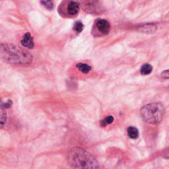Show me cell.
<instances>
[{
    "mask_svg": "<svg viewBox=\"0 0 169 169\" xmlns=\"http://www.w3.org/2000/svg\"><path fill=\"white\" fill-rule=\"evenodd\" d=\"M21 44L24 47L29 49H32L34 48L35 44L33 41V38H32L31 35L29 32H27V33H26L23 36V38L21 41Z\"/></svg>",
    "mask_w": 169,
    "mask_h": 169,
    "instance_id": "8",
    "label": "cell"
},
{
    "mask_svg": "<svg viewBox=\"0 0 169 169\" xmlns=\"http://www.w3.org/2000/svg\"><path fill=\"white\" fill-rule=\"evenodd\" d=\"M95 26L96 29L103 35H108L110 30V24L105 19H97L95 22Z\"/></svg>",
    "mask_w": 169,
    "mask_h": 169,
    "instance_id": "5",
    "label": "cell"
},
{
    "mask_svg": "<svg viewBox=\"0 0 169 169\" xmlns=\"http://www.w3.org/2000/svg\"><path fill=\"white\" fill-rule=\"evenodd\" d=\"M41 4L48 10H52L54 8L53 0H42Z\"/></svg>",
    "mask_w": 169,
    "mask_h": 169,
    "instance_id": "13",
    "label": "cell"
},
{
    "mask_svg": "<svg viewBox=\"0 0 169 169\" xmlns=\"http://www.w3.org/2000/svg\"><path fill=\"white\" fill-rule=\"evenodd\" d=\"M114 118L112 116H108L105 119H103L100 122V125L102 127H105L109 124H111V123L114 122Z\"/></svg>",
    "mask_w": 169,
    "mask_h": 169,
    "instance_id": "12",
    "label": "cell"
},
{
    "mask_svg": "<svg viewBox=\"0 0 169 169\" xmlns=\"http://www.w3.org/2000/svg\"><path fill=\"white\" fill-rule=\"evenodd\" d=\"M84 29L83 24L80 21H77L74 25V30L76 31L77 33H81Z\"/></svg>",
    "mask_w": 169,
    "mask_h": 169,
    "instance_id": "14",
    "label": "cell"
},
{
    "mask_svg": "<svg viewBox=\"0 0 169 169\" xmlns=\"http://www.w3.org/2000/svg\"><path fill=\"white\" fill-rule=\"evenodd\" d=\"M155 29H156V26L153 24H149V25L144 26V27H142V30L145 32H154Z\"/></svg>",
    "mask_w": 169,
    "mask_h": 169,
    "instance_id": "15",
    "label": "cell"
},
{
    "mask_svg": "<svg viewBox=\"0 0 169 169\" xmlns=\"http://www.w3.org/2000/svg\"><path fill=\"white\" fill-rule=\"evenodd\" d=\"M76 68L81 71V72L84 74H89L92 69V68L90 67L89 65L84 63H78L76 65Z\"/></svg>",
    "mask_w": 169,
    "mask_h": 169,
    "instance_id": "9",
    "label": "cell"
},
{
    "mask_svg": "<svg viewBox=\"0 0 169 169\" xmlns=\"http://www.w3.org/2000/svg\"><path fill=\"white\" fill-rule=\"evenodd\" d=\"M165 110L160 102L148 104L141 108L142 119L150 124H158L164 118Z\"/></svg>",
    "mask_w": 169,
    "mask_h": 169,
    "instance_id": "3",
    "label": "cell"
},
{
    "mask_svg": "<svg viewBox=\"0 0 169 169\" xmlns=\"http://www.w3.org/2000/svg\"><path fill=\"white\" fill-rule=\"evenodd\" d=\"M152 71H153L152 66H151V65L149 63H145L141 66L140 69V73L141 75H147L150 74L152 72Z\"/></svg>",
    "mask_w": 169,
    "mask_h": 169,
    "instance_id": "11",
    "label": "cell"
},
{
    "mask_svg": "<svg viewBox=\"0 0 169 169\" xmlns=\"http://www.w3.org/2000/svg\"><path fill=\"white\" fill-rule=\"evenodd\" d=\"M0 57L11 64H28L32 56L26 50L11 44H0Z\"/></svg>",
    "mask_w": 169,
    "mask_h": 169,
    "instance_id": "1",
    "label": "cell"
},
{
    "mask_svg": "<svg viewBox=\"0 0 169 169\" xmlns=\"http://www.w3.org/2000/svg\"><path fill=\"white\" fill-rule=\"evenodd\" d=\"M11 101H9L7 103H4L1 99H0V128H3L6 121H7V111L6 109L11 106Z\"/></svg>",
    "mask_w": 169,
    "mask_h": 169,
    "instance_id": "6",
    "label": "cell"
},
{
    "mask_svg": "<svg viewBox=\"0 0 169 169\" xmlns=\"http://www.w3.org/2000/svg\"><path fill=\"white\" fill-rule=\"evenodd\" d=\"M78 4L84 11L89 14H99L102 10L99 0H78Z\"/></svg>",
    "mask_w": 169,
    "mask_h": 169,
    "instance_id": "4",
    "label": "cell"
},
{
    "mask_svg": "<svg viewBox=\"0 0 169 169\" xmlns=\"http://www.w3.org/2000/svg\"><path fill=\"white\" fill-rule=\"evenodd\" d=\"M128 135L129 138L133 139H137L139 136L138 129L134 126H129L128 128Z\"/></svg>",
    "mask_w": 169,
    "mask_h": 169,
    "instance_id": "10",
    "label": "cell"
},
{
    "mask_svg": "<svg viewBox=\"0 0 169 169\" xmlns=\"http://www.w3.org/2000/svg\"><path fill=\"white\" fill-rule=\"evenodd\" d=\"M66 10L69 15L71 16L76 15L79 11V5L78 4V3L75 2L70 1L67 5Z\"/></svg>",
    "mask_w": 169,
    "mask_h": 169,
    "instance_id": "7",
    "label": "cell"
},
{
    "mask_svg": "<svg viewBox=\"0 0 169 169\" xmlns=\"http://www.w3.org/2000/svg\"><path fill=\"white\" fill-rule=\"evenodd\" d=\"M161 76L162 78H164V79H168V77H169V71L168 70H165L164 71H162V74H161Z\"/></svg>",
    "mask_w": 169,
    "mask_h": 169,
    "instance_id": "16",
    "label": "cell"
},
{
    "mask_svg": "<svg viewBox=\"0 0 169 169\" xmlns=\"http://www.w3.org/2000/svg\"><path fill=\"white\" fill-rule=\"evenodd\" d=\"M69 164L77 168H99V164L93 155L81 147H74L68 152Z\"/></svg>",
    "mask_w": 169,
    "mask_h": 169,
    "instance_id": "2",
    "label": "cell"
}]
</instances>
